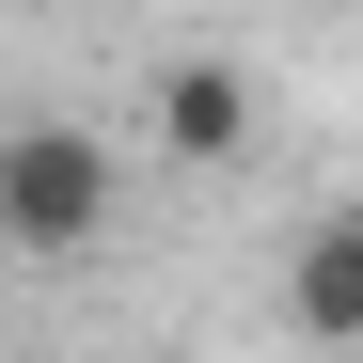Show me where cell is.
Instances as JSON below:
<instances>
[{
	"label": "cell",
	"mask_w": 363,
	"mask_h": 363,
	"mask_svg": "<svg viewBox=\"0 0 363 363\" xmlns=\"http://www.w3.org/2000/svg\"><path fill=\"white\" fill-rule=\"evenodd\" d=\"M111 206H127V158H111V127H79V111H32V127H0V253L16 269H79Z\"/></svg>",
	"instance_id": "1"
},
{
	"label": "cell",
	"mask_w": 363,
	"mask_h": 363,
	"mask_svg": "<svg viewBox=\"0 0 363 363\" xmlns=\"http://www.w3.org/2000/svg\"><path fill=\"white\" fill-rule=\"evenodd\" d=\"M143 127L190 158V174H221V158H253V79H237V64H206V48H174V64L143 79Z\"/></svg>",
	"instance_id": "2"
},
{
	"label": "cell",
	"mask_w": 363,
	"mask_h": 363,
	"mask_svg": "<svg viewBox=\"0 0 363 363\" xmlns=\"http://www.w3.org/2000/svg\"><path fill=\"white\" fill-rule=\"evenodd\" d=\"M284 332H300V347H363V206L300 221V253H284Z\"/></svg>",
	"instance_id": "3"
}]
</instances>
